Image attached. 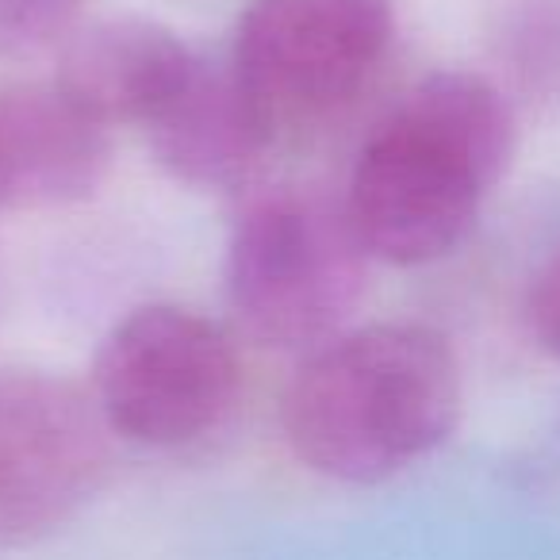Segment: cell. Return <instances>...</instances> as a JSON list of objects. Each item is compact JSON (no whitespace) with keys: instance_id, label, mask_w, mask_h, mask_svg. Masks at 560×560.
<instances>
[{"instance_id":"cell-1","label":"cell","mask_w":560,"mask_h":560,"mask_svg":"<svg viewBox=\"0 0 560 560\" xmlns=\"http://www.w3.org/2000/svg\"><path fill=\"white\" fill-rule=\"evenodd\" d=\"M514 158V108L468 70H438L404 93L361 147L346 219L369 257L427 265L476 226L483 196Z\"/></svg>"},{"instance_id":"cell-2","label":"cell","mask_w":560,"mask_h":560,"mask_svg":"<svg viewBox=\"0 0 560 560\" xmlns=\"http://www.w3.org/2000/svg\"><path fill=\"white\" fill-rule=\"evenodd\" d=\"M460 419V365L438 330L376 323L338 335L284 392V434L312 472L376 483L434 453Z\"/></svg>"},{"instance_id":"cell-3","label":"cell","mask_w":560,"mask_h":560,"mask_svg":"<svg viewBox=\"0 0 560 560\" xmlns=\"http://www.w3.org/2000/svg\"><path fill=\"white\" fill-rule=\"evenodd\" d=\"M365 265L346 208L300 192L261 196L226 246V304L261 346L327 342L365 296Z\"/></svg>"},{"instance_id":"cell-4","label":"cell","mask_w":560,"mask_h":560,"mask_svg":"<svg viewBox=\"0 0 560 560\" xmlns=\"http://www.w3.org/2000/svg\"><path fill=\"white\" fill-rule=\"evenodd\" d=\"M238 396V358L203 315L150 304L108 330L93 365L104 427L135 445L173 450L211 434Z\"/></svg>"},{"instance_id":"cell-5","label":"cell","mask_w":560,"mask_h":560,"mask_svg":"<svg viewBox=\"0 0 560 560\" xmlns=\"http://www.w3.org/2000/svg\"><path fill=\"white\" fill-rule=\"evenodd\" d=\"M392 35V0H254L226 66L280 135L350 104L381 70Z\"/></svg>"},{"instance_id":"cell-6","label":"cell","mask_w":560,"mask_h":560,"mask_svg":"<svg viewBox=\"0 0 560 560\" xmlns=\"http://www.w3.org/2000/svg\"><path fill=\"white\" fill-rule=\"evenodd\" d=\"M108 472L96 399L43 369H0V549L55 534Z\"/></svg>"},{"instance_id":"cell-7","label":"cell","mask_w":560,"mask_h":560,"mask_svg":"<svg viewBox=\"0 0 560 560\" xmlns=\"http://www.w3.org/2000/svg\"><path fill=\"white\" fill-rule=\"evenodd\" d=\"M108 162V127L73 104L58 81L0 85V211L89 200Z\"/></svg>"},{"instance_id":"cell-8","label":"cell","mask_w":560,"mask_h":560,"mask_svg":"<svg viewBox=\"0 0 560 560\" xmlns=\"http://www.w3.org/2000/svg\"><path fill=\"white\" fill-rule=\"evenodd\" d=\"M203 58L154 20H101L70 35L58 58V89L96 124L147 131L192 81Z\"/></svg>"},{"instance_id":"cell-9","label":"cell","mask_w":560,"mask_h":560,"mask_svg":"<svg viewBox=\"0 0 560 560\" xmlns=\"http://www.w3.org/2000/svg\"><path fill=\"white\" fill-rule=\"evenodd\" d=\"M154 158L192 188H242L277 142L231 66L200 62L180 96L147 127Z\"/></svg>"},{"instance_id":"cell-10","label":"cell","mask_w":560,"mask_h":560,"mask_svg":"<svg viewBox=\"0 0 560 560\" xmlns=\"http://www.w3.org/2000/svg\"><path fill=\"white\" fill-rule=\"evenodd\" d=\"M85 0H0V55L27 58L66 47Z\"/></svg>"},{"instance_id":"cell-11","label":"cell","mask_w":560,"mask_h":560,"mask_svg":"<svg viewBox=\"0 0 560 560\" xmlns=\"http://www.w3.org/2000/svg\"><path fill=\"white\" fill-rule=\"evenodd\" d=\"M529 330L541 342L545 353L560 361V249L545 261V269L537 272L534 289H529Z\"/></svg>"},{"instance_id":"cell-12","label":"cell","mask_w":560,"mask_h":560,"mask_svg":"<svg viewBox=\"0 0 560 560\" xmlns=\"http://www.w3.org/2000/svg\"><path fill=\"white\" fill-rule=\"evenodd\" d=\"M0 289H4V280H0Z\"/></svg>"}]
</instances>
